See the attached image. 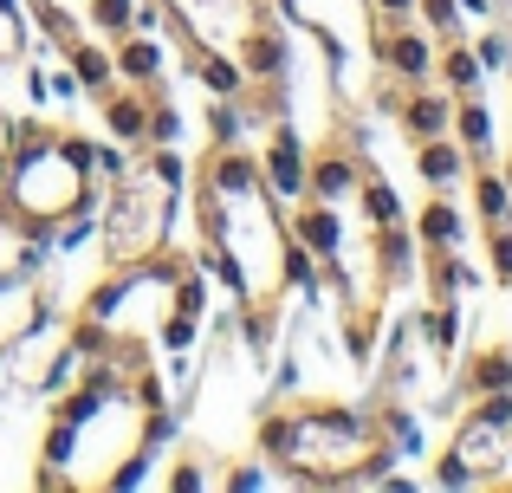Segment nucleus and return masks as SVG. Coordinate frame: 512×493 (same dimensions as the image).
Wrapping results in <instances>:
<instances>
[{
  "label": "nucleus",
  "instance_id": "obj_1",
  "mask_svg": "<svg viewBox=\"0 0 512 493\" xmlns=\"http://www.w3.org/2000/svg\"><path fill=\"white\" fill-rule=\"evenodd\" d=\"M260 455H273L305 487H370L389 474V461H402L376 409H344V403L273 409L260 422Z\"/></svg>",
  "mask_w": 512,
  "mask_h": 493
},
{
  "label": "nucleus",
  "instance_id": "obj_21",
  "mask_svg": "<svg viewBox=\"0 0 512 493\" xmlns=\"http://www.w3.org/2000/svg\"><path fill=\"white\" fill-rule=\"evenodd\" d=\"M376 13H383V20H409L415 0H376Z\"/></svg>",
  "mask_w": 512,
  "mask_h": 493
},
{
  "label": "nucleus",
  "instance_id": "obj_3",
  "mask_svg": "<svg viewBox=\"0 0 512 493\" xmlns=\"http://www.w3.org/2000/svg\"><path fill=\"white\" fill-rule=\"evenodd\" d=\"M169 215H175V182H163L150 163L137 176H117L104 189V221H98V241L111 266H137L150 253H163L169 241Z\"/></svg>",
  "mask_w": 512,
  "mask_h": 493
},
{
  "label": "nucleus",
  "instance_id": "obj_13",
  "mask_svg": "<svg viewBox=\"0 0 512 493\" xmlns=\"http://www.w3.org/2000/svg\"><path fill=\"white\" fill-rule=\"evenodd\" d=\"M415 241H422L428 253H435V247H454V241H461V208H454V202H435L422 215V228H415Z\"/></svg>",
  "mask_w": 512,
  "mask_h": 493
},
{
  "label": "nucleus",
  "instance_id": "obj_11",
  "mask_svg": "<svg viewBox=\"0 0 512 493\" xmlns=\"http://www.w3.org/2000/svg\"><path fill=\"white\" fill-rule=\"evenodd\" d=\"M65 52H72V78H78L85 91H111V72H117V59H111V52H98L91 39H72Z\"/></svg>",
  "mask_w": 512,
  "mask_h": 493
},
{
  "label": "nucleus",
  "instance_id": "obj_12",
  "mask_svg": "<svg viewBox=\"0 0 512 493\" xmlns=\"http://www.w3.org/2000/svg\"><path fill=\"white\" fill-rule=\"evenodd\" d=\"M415 169H422L435 189H448V182L461 176V150H454V143H441V137H422V150H415Z\"/></svg>",
  "mask_w": 512,
  "mask_h": 493
},
{
  "label": "nucleus",
  "instance_id": "obj_17",
  "mask_svg": "<svg viewBox=\"0 0 512 493\" xmlns=\"http://www.w3.org/2000/svg\"><path fill=\"white\" fill-rule=\"evenodd\" d=\"M441 65H448V78H454V85H461V91H467V85H474V78H480V59H474V52H461V46H454V52H448V59H441Z\"/></svg>",
  "mask_w": 512,
  "mask_h": 493
},
{
  "label": "nucleus",
  "instance_id": "obj_7",
  "mask_svg": "<svg viewBox=\"0 0 512 493\" xmlns=\"http://www.w3.org/2000/svg\"><path fill=\"white\" fill-rule=\"evenodd\" d=\"M266 182L279 202H305V150L292 130H273V143H266Z\"/></svg>",
  "mask_w": 512,
  "mask_h": 493
},
{
  "label": "nucleus",
  "instance_id": "obj_22",
  "mask_svg": "<svg viewBox=\"0 0 512 493\" xmlns=\"http://www.w3.org/2000/svg\"><path fill=\"white\" fill-rule=\"evenodd\" d=\"M506 59V39H480V65H500Z\"/></svg>",
  "mask_w": 512,
  "mask_h": 493
},
{
  "label": "nucleus",
  "instance_id": "obj_4",
  "mask_svg": "<svg viewBox=\"0 0 512 493\" xmlns=\"http://www.w3.org/2000/svg\"><path fill=\"white\" fill-rule=\"evenodd\" d=\"M506 461H512V390L480 396V409L454 429L435 481L441 487H474V481H493Z\"/></svg>",
  "mask_w": 512,
  "mask_h": 493
},
{
  "label": "nucleus",
  "instance_id": "obj_8",
  "mask_svg": "<svg viewBox=\"0 0 512 493\" xmlns=\"http://www.w3.org/2000/svg\"><path fill=\"white\" fill-rule=\"evenodd\" d=\"M338 215H331V202H318V195H305L299 208V247H312L318 260H338Z\"/></svg>",
  "mask_w": 512,
  "mask_h": 493
},
{
  "label": "nucleus",
  "instance_id": "obj_20",
  "mask_svg": "<svg viewBox=\"0 0 512 493\" xmlns=\"http://www.w3.org/2000/svg\"><path fill=\"white\" fill-rule=\"evenodd\" d=\"M13 143H20V124H13L7 111H0V169H7V156H13Z\"/></svg>",
  "mask_w": 512,
  "mask_h": 493
},
{
  "label": "nucleus",
  "instance_id": "obj_18",
  "mask_svg": "<svg viewBox=\"0 0 512 493\" xmlns=\"http://www.w3.org/2000/svg\"><path fill=\"white\" fill-rule=\"evenodd\" d=\"M20 52V20H13V0H0V59Z\"/></svg>",
  "mask_w": 512,
  "mask_h": 493
},
{
  "label": "nucleus",
  "instance_id": "obj_19",
  "mask_svg": "<svg viewBox=\"0 0 512 493\" xmlns=\"http://www.w3.org/2000/svg\"><path fill=\"white\" fill-rule=\"evenodd\" d=\"M493 273L512 286V234H493Z\"/></svg>",
  "mask_w": 512,
  "mask_h": 493
},
{
  "label": "nucleus",
  "instance_id": "obj_16",
  "mask_svg": "<svg viewBox=\"0 0 512 493\" xmlns=\"http://www.w3.org/2000/svg\"><path fill=\"white\" fill-rule=\"evenodd\" d=\"M480 215H487V221L506 215V182L500 176H480Z\"/></svg>",
  "mask_w": 512,
  "mask_h": 493
},
{
  "label": "nucleus",
  "instance_id": "obj_2",
  "mask_svg": "<svg viewBox=\"0 0 512 493\" xmlns=\"http://www.w3.org/2000/svg\"><path fill=\"white\" fill-rule=\"evenodd\" d=\"M104 208V182H98V156L85 137L72 130L33 124L20 130L7 169H0V221H7L20 241H46L78 215H98Z\"/></svg>",
  "mask_w": 512,
  "mask_h": 493
},
{
  "label": "nucleus",
  "instance_id": "obj_10",
  "mask_svg": "<svg viewBox=\"0 0 512 493\" xmlns=\"http://www.w3.org/2000/svg\"><path fill=\"white\" fill-rule=\"evenodd\" d=\"M461 390H467V396H500V390H512V364H506V351H480L474 364L461 370Z\"/></svg>",
  "mask_w": 512,
  "mask_h": 493
},
{
  "label": "nucleus",
  "instance_id": "obj_5",
  "mask_svg": "<svg viewBox=\"0 0 512 493\" xmlns=\"http://www.w3.org/2000/svg\"><path fill=\"white\" fill-rule=\"evenodd\" d=\"M39 318H46V292H39V273H26V266L0 273V351H7L13 338H26Z\"/></svg>",
  "mask_w": 512,
  "mask_h": 493
},
{
  "label": "nucleus",
  "instance_id": "obj_14",
  "mask_svg": "<svg viewBox=\"0 0 512 493\" xmlns=\"http://www.w3.org/2000/svg\"><path fill=\"white\" fill-rule=\"evenodd\" d=\"M117 72H124L130 85H150V78L163 72V52H156L150 39H124V46H117Z\"/></svg>",
  "mask_w": 512,
  "mask_h": 493
},
{
  "label": "nucleus",
  "instance_id": "obj_6",
  "mask_svg": "<svg viewBox=\"0 0 512 493\" xmlns=\"http://www.w3.org/2000/svg\"><path fill=\"white\" fill-rule=\"evenodd\" d=\"M376 59H383L396 78H428V72H435V39H422L409 20H383V46H376Z\"/></svg>",
  "mask_w": 512,
  "mask_h": 493
},
{
  "label": "nucleus",
  "instance_id": "obj_15",
  "mask_svg": "<svg viewBox=\"0 0 512 493\" xmlns=\"http://www.w3.org/2000/svg\"><path fill=\"white\" fill-rule=\"evenodd\" d=\"M363 215H370L376 228H389V221H402V202H396V189H389L383 176H363Z\"/></svg>",
  "mask_w": 512,
  "mask_h": 493
},
{
  "label": "nucleus",
  "instance_id": "obj_9",
  "mask_svg": "<svg viewBox=\"0 0 512 493\" xmlns=\"http://www.w3.org/2000/svg\"><path fill=\"white\" fill-rule=\"evenodd\" d=\"M454 117V98H441V91H415L409 104H402V130L409 137H441Z\"/></svg>",
  "mask_w": 512,
  "mask_h": 493
}]
</instances>
